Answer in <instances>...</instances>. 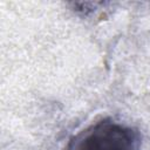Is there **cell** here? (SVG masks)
<instances>
[{
  "label": "cell",
  "mask_w": 150,
  "mask_h": 150,
  "mask_svg": "<svg viewBox=\"0 0 150 150\" xmlns=\"http://www.w3.org/2000/svg\"><path fill=\"white\" fill-rule=\"evenodd\" d=\"M142 137L132 125L101 118L74 135L66 150H141Z\"/></svg>",
  "instance_id": "obj_1"
}]
</instances>
